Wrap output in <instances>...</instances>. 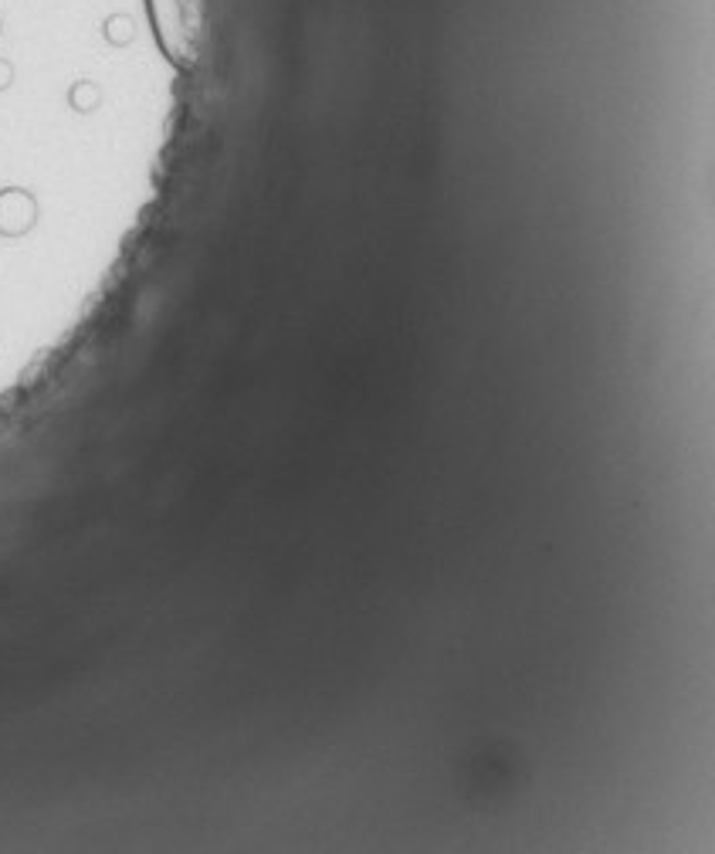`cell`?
<instances>
[{
    "mask_svg": "<svg viewBox=\"0 0 715 854\" xmlns=\"http://www.w3.org/2000/svg\"><path fill=\"white\" fill-rule=\"evenodd\" d=\"M0 37H4V14H0Z\"/></svg>",
    "mask_w": 715,
    "mask_h": 854,
    "instance_id": "2",
    "label": "cell"
},
{
    "mask_svg": "<svg viewBox=\"0 0 715 854\" xmlns=\"http://www.w3.org/2000/svg\"><path fill=\"white\" fill-rule=\"evenodd\" d=\"M37 197L28 187H0V238L18 241L37 228Z\"/></svg>",
    "mask_w": 715,
    "mask_h": 854,
    "instance_id": "1",
    "label": "cell"
}]
</instances>
